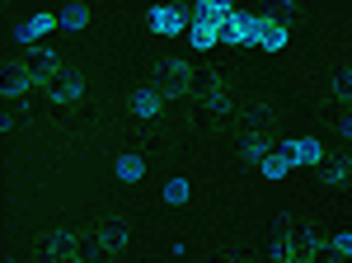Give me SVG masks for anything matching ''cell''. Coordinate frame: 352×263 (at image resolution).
I'll return each mask as SVG.
<instances>
[{"label":"cell","mask_w":352,"mask_h":263,"mask_svg":"<svg viewBox=\"0 0 352 263\" xmlns=\"http://www.w3.org/2000/svg\"><path fill=\"white\" fill-rule=\"evenodd\" d=\"M263 38V19L258 14H244V10H230V19L221 28V43H235V48H258Z\"/></svg>","instance_id":"obj_1"},{"label":"cell","mask_w":352,"mask_h":263,"mask_svg":"<svg viewBox=\"0 0 352 263\" xmlns=\"http://www.w3.org/2000/svg\"><path fill=\"white\" fill-rule=\"evenodd\" d=\"M155 90H160V99H179V94L192 90V71L184 61H160L155 66Z\"/></svg>","instance_id":"obj_2"},{"label":"cell","mask_w":352,"mask_h":263,"mask_svg":"<svg viewBox=\"0 0 352 263\" xmlns=\"http://www.w3.org/2000/svg\"><path fill=\"white\" fill-rule=\"evenodd\" d=\"M146 24H151V33H160V38H179L192 19L184 14V10H174V5H160V10H151V14H146Z\"/></svg>","instance_id":"obj_3"},{"label":"cell","mask_w":352,"mask_h":263,"mask_svg":"<svg viewBox=\"0 0 352 263\" xmlns=\"http://www.w3.org/2000/svg\"><path fill=\"white\" fill-rule=\"evenodd\" d=\"M287 156H292V165H324V146H320V136H292V141H277Z\"/></svg>","instance_id":"obj_4"},{"label":"cell","mask_w":352,"mask_h":263,"mask_svg":"<svg viewBox=\"0 0 352 263\" xmlns=\"http://www.w3.org/2000/svg\"><path fill=\"white\" fill-rule=\"evenodd\" d=\"M52 28H56V14H28L24 24L14 28V43H24V48H33V43H38V38H47Z\"/></svg>","instance_id":"obj_5"},{"label":"cell","mask_w":352,"mask_h":263,"mask_svg":"<svg viewBox=\"0 0 352 263\" xmlns=\"http://www.w3.org/2000/svg\"><path fill=\"white\" fill-rule=\"evenodd\" d=\"M28 85H33V71H28L24 61H5V80H0V90H5V99H14V94H24Z\"/></svg>","instance_id":"obj_6"},{"label":"cell","mask_w":352,"mask_h":263,"mask_svg":"<svg viewBox=\"0 0 352 263\" xmlns=\"http://www.w3.org/2000/svg\"><path fill=\"white\" fill-rule=\"evenodd\" d=\"M80 90H85L80 71H61V76L52 80V104H76V99H80Z\"/></svg>","instance_id":"obj_7"},{"label":"cell","mask_w":352,"mask_h":263,"mask_svg":"<svg viewBox=\"0 0 352 263\" xmlns=\"http://www.w3.org/2000/svg\"><path fill=\"white\" fill-rule=\"evenodd\" d=\"M160 108H164V99H160V90H155V85H146V90H136V94H132V113L141 118V123L160 118Z\"/></svg>","instance_id":"obj_8"},{"label":"cell","mask_w":352,"mask_h":263,"mask_svg":"<svg viewBox=\"0 0 352 263\" xmlns=\"http://www.w3.org/2000/svg\"><path fill=\"white\" fill-rule=\"evenodd\" d=\"M277 146H272V136H263V132H254V136H244L240 146V160H249V165H263V156H272Z\"/></svg>","instance_id":"obj_9"},{"label":"cell","mask_w":352,"mask_h":263,"mask_svg":"<svg viewBox=\"0 0 352 263\" xmlns=\"http://www.w3.org/2000/svg\"><path fill=\"white\" fill-rule=\"evenodd\" d=\"M122 244H127V221H118V216H113V221H104V226H99V249L118 254Z\"/></svg>","instance_id":"obj_10"},{"label":"cell","mask_w":352,"mask_h":263,"mask_svg":"<svg viewBox=\"0 0 352 263\" xmlns=\"http://www.w3.org/2000/svg\"><path fill=\"white\" fill-rule=\"evenodd\" d=\"M258 169H263V174H268L272 184H277V179H287V174H292V169H296V165H292V156H287V151H282V146H277V151H272V156H263V165H258Z\"/></svg>","instance_id":"obj_11"},{"label":"cell","mask_w":352,"mask_h":263,"mask_svg":"<svg viewBox=\"0 0 352 263\" xmlns=\"http://www.w3.org/2000/svg\"><path fill=\"white\" fill-rule=\"evenodd\" d=\"M113 169H118V179H122V184H136V179H141V174H146V160L136 156V151H122V156H118V165H113Z\"/></svg>","instance_id":"obj_12"},{"label":"cell","mask_w":352,"mask_h":263,"mask_svg":"<svg viewBox=\"0 0 352 263\" xmlns=\"http://www.w3.org/2000/svg\"><path fill=\"white\" fill-rule=\"evenodd\" d=\"M258 48L282 52V48H287V24H282V19H263V38H258Z\"/></svg>","instance_id":"obj_13"},{"label":"cell","mask_w":352,"mask_h":263,"mask_svg":"<svg viewBox=\"0 0 352 263\" xmlns=\"http://www.w3.org/2000/svg\"><path fill=\"white\" fill-rule=\"evenodd\" d=\"M85 24H89V10H85V5H66V10L56 14V28H66V33H80Z\"/></svg>","instance_id":"obj_14"},{"label":"cell","mask_w":352,"mask_h":263,"mask_svg":"<svg viewBox=\"0 0 352 263\" xmlns=\"http://www.w3.org/2000/svg\"><path fill=\"white\" fill-rule=\"evenodd\" d=\"M188 198H192V184H188V179H169V184H164V202H169V207H184Z\"/></svg>","instance_id":"obj_15"},{"label":"cell","mask_w":352,"mask_h":263,"mask_svg":"<svg viewBox=\"0 0 352 263\" xmlns=\"http://www.w3.org/2000/svg\"><path fill=\"white\" fill-rule=\"evenodd\" d=\"M333 94H338V99H352V71H338V76H333Z\"/></svg>","instance_id":"obj_16"},{"label":"cell","mask_w":352,"mask_h":263,"mask_svg":"<svg viewBox=\"0 0 352 263\" xmlns=\"http://www.w3.org/2000/svg\"><path fill=\"white\" fill-rule=\"evenodd\" d=\"M343 174H348V160H338V165H324V179H329V184H343Z\"/></svg>","instance_id":"obj_17"},{"label":"cell","mask_w":352,"mask_h":263,"mask_svg":"<svg viewBox=\"0 0 352 263\" xmlns=\"http://www.w3.org/2000/svg\"><path fill=\"white\" fill-rule=\"evenodd\" d=\"M333 249L343 254V259L352 263V231H343V235H333Z\"/></svg>","instance_id":"obj_18"},{"label":"cell","mask_w":352,"mask_h":263,"mask_svg":"<svg viewBox=\"0 0 352 263\" xmlns=\"http://www.w3.org/2000/svg\"><path fill=\"white\" fill-rule=\"evenodd\" d=\"M338 132H343V136H352V118H338Z\"/></svg>","instance_id":"obj_19"}]
</instances>
